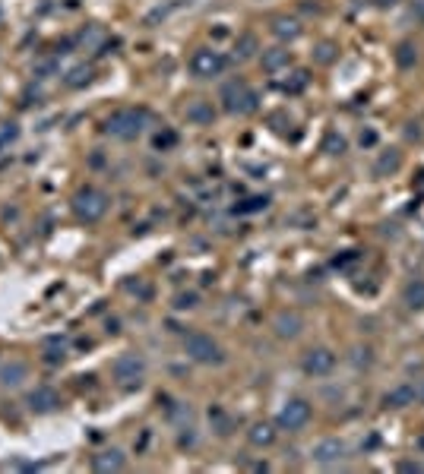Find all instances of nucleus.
Wrapping results in <instances>:
<instances>
[{
	"instance_id": "nucleus-31",
	"label": "nucleus",
	"mask_w": 424,
	"mask_h": 474,
	"mask_svg": "<svg viewBox=\"0 0 424 474\" xmlns=\"http://www.w3.org/2000/svg\"><path fill=\"white\" fill-rule=\"evenodd\" d=\"M266 206H269L266 197H253V199H247L244 206H238V212H260V209H266Z\"/></svg>"
},
{
	"instance_id": "nucleus-30",
	"label": "nucleus",
	"mask_w": 424,
	"mask_h": 474,
	"mask_svg": "<svg viewBox=\"0 0 424 474\" xmlns=\"http://www.w3.org/2000/svg\"><path fill=\"white\" fill-rule=\"evenodd\" d=\"M197 301H200V297L193 294V291H187V294H178V297H174V310H193V307H197Z\"/></svg>"
},
{
	"instance_id": "nucleus-14",
	"label": "nucleus",
	"mask_w": 424,
	"mask_h": 474,
	"mask_svg": "<svg viewBox=\"0 0 424 474\" xmlns=\"http://www.w3.org/2000/svg\"><path fill=\"white\" fill-rule=\"evenodd\" d=\"M415 399H418V386L402 382V386L389 389V392L383 395V408H408V405H415Z\"/></svg>"
},
{
	"instance_id": "nucleus-7",
	"label": "nucleus",
	"mask_w": 424,
	"mask_h": 474,
	"mask_svg": "<svg viewBox=\"0 0 424 474\" xmlns=\"http://www.w3.org/2000/svg\"><path fill=\"white\" fill-rule=\"evenodd\" d=\"M225 67H228L225 54L215 48H197L190 57V73L197 76V80H212V76H219Z\"/></svg>"
},
{
	"instance_id": "nucleus-12",
	"label": "nucleus",
	"mask_w": 424,
	"mask_h": 474,
	"mask_svg": "<svg viewBox=\"0 0 424 474\" xmlns=\"http://www.w3.org/2000/svg\"><path fill=\"white\" fill-rule=\"evenodd\" d=\"M25 376H29V367H25V361H19V357H10V361L0 363V386L16 389V386H23Z\"/></svg>"
},
{
	"instance_id": "nucleus-24",
	"label": "nucleus",
	"mask_w": 424,
	"mask_h": 474,
	"mask_svg": "<svg viewBox=\"0 0 424 474\" xmlns=\"http://www.w3.org/2000/svg\"><path fill=\"white\" fill-rule=\"evenodd\" d=\"M308 82H310L308 70H295V73H291V80H285V92H289V95L304 92V89H308Z\"/></svg>"
},
{
	"instance_id": "nucleus-17",
	"label": "nucleus",
	"mask_w": 424,
	"mask_h": 474,
	"mask_svg": "<svg viewBox=\"0 0 424 474\" xmlns=\"http://www.w3.org/2000/svg\"><path fill=\"white\" fill-rule=\"evenodd\" d=\"M260 63H263L266 73H279V70H285L291 63V51H285L282 44H276V48H266L263 57H260Z\"/></svg>"
},
{
	"instance_id": "nucleus-6",
	"label": "nucleus",
	"mask_w": 424,
	"mask_h": 474,
	"mask_svg": "<svg viewBox=\"0 0 424 474\" xmlns=\"http://www.w3.org/2000/svg\"><path fill=\"white\" fill-rule=\"evenodd\" d=\"M310 418H314V408H310L308 399H291L282 405V411H279V427L289 433H298L304 430V427L310 424Z\"/></svg>"
},
{
	"instance_id": "nucleus-10",
	"label": "nucleus",
	"mask_w": 424,
	"mask_h": 474,
	"mask_svg": "<svg viewBox=\"0 0 424 474\" xmlns=\"http://www.w3.org/2000/svg\"><path fill=\"white\" fill-rule=\"evenodd\" d=\"M272 329H276L279 339H298V335L304 332V320L298 310H282V313H276V320H272Z\"/></svg>"
},
{
	"instance_id": "nucleus-34",
	"label": "nucleus",
	"mask_w": 424,
	"mask_h": 474,
	"mask_svg": "<svg viewBox=\"0 0 424 474\" xmlns=\"http://www.w3.org/2000/svg\"><path fill=\"white\" fill-rule=\"evenodd\" d=\"M412 16L415 19H424V0H415V4H412Z\"/></svg>"
},
{
	"instance_id": "nucleus-21",
	"label": "nucleus",
	"mask_w": 424,
	"mask_h": 474,
	"mask_svg": "<svg viewBox=\"0 0 424 474\" xmlns=\"http://www.w3.org/2000/svg\"><path fill=\"white\" fill-rule=\"evenodd\" d=\"M402 168V152H396V149H389V152H383L380 158H377L374 171L377 177H389V174H396Z\"/></svg>"
},
{
	"instance_id": "nucleus-4",
	"label": "nucleus",
	"mask_w": 424,
	"mask_h": 474,
	"mask_svg": "<svg viewBox=\"0 0 424 474\" xmlns=\"http://www.w3.org/2000/svg\"><path fill=\"white\" fill-rule=\"evenodd\" d=\"M184 351L190 361L197 363H206V367H219L222 361H225V351H222V345L212 339V335H203V332H190L184 339Z\"/></svg>"
},
{
	"instance_id": "nucleus-8",
	"label": "nucleus",
	"mask_w": 424,
	"mask_h": 474,
	"mask_svg": "<svg viewBox=\"0 0 424 474\" xmlns=\"http://www.w3.org/2000/svg\"><path fill=\"white\" fill-rule=\"evenodd\" d=\"M301 367L308 376H329L336 370V354L329 348H310L308 354L301 357Z\"/></svg>"
},
{
	"instance_id": "nucleus-25",
	"label": "nucleus",
	"mask_w": 424,
	"mask_h": 474,
	"mask_svg": "<svg viewBox=\"0 0 424 474\" xmlns=\"http://www.w3.org/2000/svg\"><path fill=\"white\" fill-rule=\"evenodd\" d=\"M80 38L86 44H92V48H105V44H108V35H105V29H102V25H89V29H83Z\"/></svg>"
},
{
	"instance_id": "nucleus-32",
	"label": "nucleus",
	"mask_w": 424,
	"mask_h": 474,
	"mask_svg": "<svg viewBox=\"0 0 424 474\" xmlns=\"http://www.w3.org/2000/svg\"><path fill=\"white\" fill-rule=\"evenodd\" d=\"M377 139H380V136H377V130H361V146L364 149L377 146Z\"/></svg>"
},
{
	"instance_id": "nucleus-22",
	"label": "nucleus",
	"mask_w": 424,
	"mask_h": 474,
	"mask_svg": "<svg viewBox=\"0 0 424 474\" xmlns=\"http://www.w3.org/2000/svg\"><path fill=\"white\" fill-rule=\"evenodd\" d=\"M92 76H95V70L89 67V63H80V67H73L67 76H63V82H67L70 89H83V86L92 82Z\"/></svg>"
},
{
	"instance_id": "nucleus-20",
	"label": "nucleus",
	"mask_w": 424,
	"mask_h": 474,
	"mask_svg": "<svg viewBox=\"0 0 424 474\" xmlns=\"http://www.w3.org/2000/svg\"><path fill=\"white\" fill-rule=\"evenodd\" d=\"M402 304L408 310H424V278H412L402 291Z\"/></svg>"
},
{
	"instance_id": "nucleus-16",
	"label": "nucleus",
	"mask_w": 424,
	"mask_h": 474,
	"mask_svg": "<svg viewBox=\"0 0 424 474\" xmlns=\"http://www.w3.org/2000/svg\"><path fill=\"white\" fill-rule=\"evenodd\" d=\"M272 35L279 38V42H295V38H301V23H298L295 16H276L272 19Z\"/></svg>"
},
{
	"instance_id": "nucleus-18",
	"label": "nucleus",
	"mask_w": 424,
	"mask_h": 474,
	"mask_svg": "<svg viewBox=\"0 0 424 474\" xmlns=\"http://www.w3.org/2000/svg\"><path fill=\"white\" fill-rule=\"evenodd\" d=\"M247 439H250V446L266 449V446L276 443V430H272V424H266V420H257V424L247 430Z\"/></svg>"
},
{
	"instance_id": "nucleus-11",
	"label": "nucleus",
	"mask_w": 424,
	"mask_h": 474,
	"mask_svg": "<svg viewBox=\"0 0 424 474\" xmlns=\"http://www.w3.org/2000/svg\"><path fill=\"white\" fill-rule=\"evenodd\" d=\"M29 408L35 414H51V411L61 408V395H57L51 386H38V389L29 392Z\"/></svg>"
},
{
	"instance_id": "nucleus-2",
	"label": "nucleus",
	"mask_w": 424,
	"mask_h": 474,
	"mask_svg": "<svg viewBox=\"0 0 424 474\" xmlns=\"http://www.w3.org/2000/svg\"><path fill=\"white\" fill-rule=\"evenodd\" d=\"M108 212V197L99 190V187H83L80 193L73 197V216L86 225L102 222Z\"/></svg>"
},
{
	"instance_id": "nucleus-15",
	"label": "nucleus",
	"mask_w": 424,
	"mask_h": 474,
	"mask_svg": "<svg viewBox=\"0 0 424 474\" xmlns=\"http://www.w3.org/2000/svg\"><path fill=\"white\" fill-rule=\"evenodd\" d=\"M92 468L102 471V474H111V471H123L127 468V459H123L121 449H102L92 456Z\"/></svg>"
},
{
	"instance_id": "nucleus-29",
	"label": "nucleus",
	"mask_w": 424,
	"mask_h": 474,
	"mask_svg": "<svg viewBox=\"0 0 424 474\" xmlns=\"http://www.w3.org/2000/svg\"><path fill=\"white\" fill-rule=\"evenodd\" d=\"M351 363H355L358 370L370 367V363H374V351H370V348H355V351H351Z\"/></svg>"
},
{
	"instance_id": "nucleus-28",
	"label": "nucleus",
	"mask_w": 424,
	"mask_h": 474,
	"mask_svg": "<svg viewBox=\"0 0 424 474\" xmlns=\"http://www.w3.org/2000/svg\"><path fill=\"white\" fill-rule=\"evenodd\" d=\"M63 354H67V345L63 342H48V351H44V361L48 363H57V361H63Z\"/></svg>"
},
{
	"instance_id": "nucleus-26",
	"label": "nucleus",
	"mask_w": 424,
	"mask_h": 474,
	"mask_svg": "<svg viewBox=\"0 0 424 474\" xmlns=\"http://www.w3.org/2000/svg\"><path fill=\"white\" fill-rule=\"evenodd\" d=\"M345 149H349V142L342 139L339 133H326V139H323V152L326 155H345Z\"/></svg>"
},
{
	"instance_id": "nucleus-33",
	"label": "nucleus",
	"mask_w": 424,
	"mask_h": 474,
	"mask_svg": "<svg viewBox=\"0 0 424 474\" xmlns=\"http://www.w3.org/2000/svg\"><path fill=\"white\" fill-rule=\"evenodd\" d=\"M174 139H178V136H174V133H165V136H155V146H159V149H165V146H174Z\"/></svg>"
},
{
	"instance_id": "nucleus-27",
	"label": "nucleus",
	"mask_w": 424,
	"mask_h": 474,
	"mask_svg": "<svg viewBox=\"0 0 424 474\" xmlns=\"http://www.w3.org/2000/svg\"><path fill=\"white\" fill-rule=\"evenodd\" d=\"M317 63H332L339 57V51H336V44L332 42H323V44H317Z\"/></svg>"
},
{
	"instance_id": "nucleus-36",
	"label": "nucleus",
	"mask_w": 424,
	"mask_h": 474,
	"mask_svg": "<svg viewBox=\"0 0 424 474\" xmlns=\"http://www.w3.org/2000/svg\"><path fill=\"white\" fill-rule=\"evenodd\" d=\"M418 399L424 401V380H421V386H418Z\"/></svg>"
},
{
	"instance_id": "nucleus-35",
	"label": "nucleus",
	"mask_w": 424,
	"mask_h": 474,
	"mask_svg": "<svg viewBox=\"0 0 424 474\" xmlns=\"http://www.w3.org/2000/svg\"><path fill=\"white\" fill-rule=\"evenodd\" d=\"M370 4H374V6H380V10H389V6H396L399 0H370Z\"/></svg>"
},
{
	"instance_id": "nucleus-9",
	"label": "nucleus",
	"mask_w": 424,
	"mask_h": 474,
	"mask_svg": "<svg viewBox=\"0 0 424 474\" xmlns=\"http://www.w3.org/2000/svg\"><path fill=\"white\" fill-rule=\"evenodd\" d=\"M310 456H314L317 465H323V468H332V465H339V462L345 459V443H342V439H336V437L320 439Z\"/></svg>"
},
{
	"instance_id": "nucleus-1",
	"label": "nucleus",
	"mask_w": 424,
	"mask_h": 474,
	"mask_svg": "<svg viewBox=\"0 0 424 474\" xmlns=\"http://www.w3.org/2000/svg\"><path fill=\"white\" fill-rule=\"evenodd\" d=\"M219 101L228 114H241V118H244V114H253L260 108L257 92H253L244 80H228L219 92Z\"/></svg>"
},
{
	"instance_id": "nucleus-5",
	"label": "nucleus",
	"mask_w": 424,
	"mask_h": 474,
	"mask_svg": "<svg viewBox=\"0 0 424 474\" xmlns=\"http://www.w3.org/2000/svg\"><path fill=\"white\" fill-rule=\"evenodd\" d=\"M111 376H114L117 386L133 389V386H140L143 376H146V361H143L140 354H117L114 363H111Z\"/></svg>"
},
{
	"instance_id": "nucleus-19",
	"label": "nucleus",
	"mask_w": 424,
	"mask_h": 474,
	"mask_svg": "<svg viewBox=\"0 0 424 474\" xmlns=\"http://www.w3.org/2000/svg\"><path fill=\"white\" fill-rule=\"evenodd\" d=\"M257 51H260V42H257V35L253 32H244V35L234 42V61H253L257 57Z\"/></svg>"
},
{
	"instance_id": "nucleus-13",
	"label": "nucleus",
	"mask_w": 424,
	"mask_h": 474,
	"mask_svg": "<svg viewBox=\"0 0 424 474\" xmlns=\"http://www.w3.org/2000/svg\"><path fill=\"white\" fill-rule=\"evenodd\" d=\"M184 118H187V123L210 127V123L215 120V108H212V101H206V99H193V101H187Z\"/></svg>"
},
{
	"instance_id": "nucleus-23",
	"label": "nucleus",
	"mask_w": 424,
	"mask_h": 474,
	"mask_svg": "<svg viewBox=\"0 0 424 474\" xmlns=\"http://www.w3.org/2000/svg\"><path fill=\"white\" fill-rule=\"evenodd\" d=\"M396 63H399V70H415V63H418V48H415V42H399V48H396Z\"/></svg>"
},
{
	"instance_id": "nucleus-3",
	"label": "nucleus",
	"mask_w": 424,
	"mask_h": 474,
	"mask_svg": "<svg viewBox=\"0 0 424 474\" xmlns=\"http://www.w3.org/2000/svg\"><path fill=\"white\" fill-rule=\"evenodd\" d=\"M143 123H146V111H136V108H121L105 120V133L114 136V139H136L143 133Z\"/></svg>"
}]
</instances>
